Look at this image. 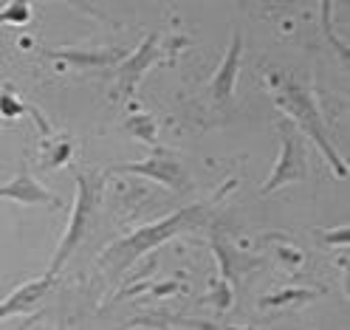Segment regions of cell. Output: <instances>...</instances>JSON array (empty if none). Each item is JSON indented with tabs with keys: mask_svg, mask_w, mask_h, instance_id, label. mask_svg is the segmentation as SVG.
Wrapping results in <instances>:
<instances>
[{
	"mask_svg": "<svg viewBox=\"0 0 350 330\" xmlns=\"http://www.w3.org/2000/svg\"><path fill=\"white\" fill-rule=\"evenodd\" d=\"M206 220H209V204L184 206L178 212L167 215L164 220H156V223H150V226H142L133 234H127L124 240H119V243H113L102 254V266L111 277H119V274H124L130 266H133L139 257H144L147 251L159 249L161 243H167V240L175 237V234H184V232H192V229L204 226Z\"/></svg>",
	"mask_w": 350,
	"mask_h": 330,
	"instance_id": "cell-1",
	"label": "cell"
},
{
	"mask_svg": "<svg viewBox=\"0 0 350 330\" xmlns=\"http://www.w3.org/2000/svg\"><path fill=\"white\" fill-rule=\"evenodd\" d=\"M269 82H271V91H274L277 105L299 124V130L314 141V147H319L325 161L334 167L336 178H347V164H345V159L339 156V150L331 141V133H327V124L322 119V110H319L314 94L305 91V87L297 85L294 79H286L280 74H271Z\"/></svg>",
	"mask_w": 350,
	"mask_h": 330,
	"instance_id": "cell-2",
	"label": "cell"
},
{
	"mask_svg": "<svg viewBox=\"0 0 350 330\" xmlns=\"http://www.w3.org/2000/svg\"><path fill=\"white\" fill-rule=\"evenodd\" d=\"M99 197H102V178L94 172L88 175H77V201L71 209V220H68V232L59 240V249L51 257V266H49V277H57L62 271V266L71 260V254L77 251V246L88 237L94 226V217H96V206H99Z\"/></svg>",
	"mask_w": 350,
	"mask_h": 330,
	"instance_id": "cell-3",
	"label": "cell"
},
{
	"mask_svg": "<svg viewBox=\"0 0 350 330\" xmlns=\"http://www.w3.org/2000/svg\"><path fill=\"white\" fill-rule=\"evenodd\" d=\"M280 130H282V147H280V156H277V164L269 175V181L260 187L262 195H271L282 187L299 184L308 178V159H305V147H302L299 133L286 122L280 124Z\"/></svg>",
	"mask_w": 350,
	"mask_h": 330,
	"instance_id": "cell-4",
	"label": "cell"
},
{
	"mask_svg": "<svg viewBox=\"0 0 350 330\" xmlns=\"http://www.w3.org/2000/svg\"><path fill=\"white\" fill-rule=\"evenodd\" d=\"M107 172L111 175H142V178H150V181H156V184H161L172 192H187L189 189L187 172L170 150H159L156 156H150L147 161H139V164H116Z\"/></svg>",
	"mask_w": 350,
	"mask_h": 330,
	"instance_id": "cell-5",
	"label": "cell"
},
{
	"mask_svg": "<svg viewBox=\"0 0 350 330\" xmlns=\"http://www.w3.org/2000/svg\"><path fill=\"white\" fill-rule=\"evenodd\" d=\"M161 59V42H159V34H147L139 49L133 54H127L116 68H119V91L124 99H130L136 94V85L142 82V77L152 68Z\"/></svg>",
	"mask_w": 350,
	"mask_h": 330,
	"instance_id": "cell-6",
	"label": "cell"
},
{
	"mask_svg": "<svg viewBox=\"0 0 350 330\" xmlns=\"http://www.w3.org/2000/svg\"><path fill=\"white\" fill-rule=\"evenodd\" d=\"M0 197H3V201L23 204V206H49V209H59L62 206L46 187H40L31 178V172H29L26 164H20L17 175L9 184H0Z\"/></svg>",
	"mask_w": 350,
	"mask_h": 330,
	"instance_id": "cell-7",
	"label": "cell"
},
{
	"mask_svg": "<svg viewBox=\"0 0 350 330\" xmlns=\"http://www.w3.org/2000/svg\"><path fill=\"white\" fill-rule=\"evenodd\" d=\"M240 54H243V40H240V31H234L221 68H217L215 77L209 79V94L217 105L229 102L232 94H234V82H237V74H240Z\"/></svg>",
	"mask_w": 350,
	"mask_h": 330,
	"instance_id": "cell-8",
	"label": "cell"
},
{
	"mask_svg": "<svg viewBox=\"0 0 350 330\" xmlns=\"http://www.w3.org/2000/svg\"><path fill=\"white\" fill-rule=\"evenodd\" d=\"M51 285H54V277L46 274V277H37L26 285H20V288H14L3 302H0V322L14 316V314H31L34 305L51 291Z\"/></svg>",
	"mask_w": 350,
	"mask_h": 330,
	"instance_id": "cell-9",
	"label": "cell"
},
{
	"mask_svg": "<svg viewBox=\"0 0 350 330\" xmlns=\"http://www.w3.org/2000/svg\"><path fill=\"white\" fill-rule=\"evenodd\" d=\"M49 59L74 65V68H107V65H119L127 51L124 49H99V51H82V49H65V51H46Z\"/></svg>",
	"mask_w": 350,
	"mask_h": 330,
	"instance_id": "cell-10",
	"label": "cell"
},
{
	"mask_svg": "<svg viewBox=\"0 0 350 330\" xmlns=\"http://www.w3.org/2000/svg\"><path fill=\"white\" fill-rule=\"evenodd\" d=\"M127 130L133 133L136 139L147 141V144H156V122H152V116L147 113H133L127 119Z\"/></svg>",
	"mask_w": 350,
	"mask_h": 330,
	"instance_id": "cell-11",
	"label": "cell"
},
{
	"mask_svg": "<svg viewBox=\"0 0 350 330\" xmlns=\"http://www.w3.org/2000/svg\"><path fill=\"white\" fill-rule=\"evenodd\" d=\"M23 113H29V105H23L12 91H6V87H0V116L17 119V116H23Z\"/></svg>",
	"mask_w": 350,
	"mask_h": 330,
	"instance_id": "cell-12",
	"label": "cell"
},
{
	"mask_svg": "<svg viewBox=\"0 0 350 330\" xmlns=\"http://www.w3.org/2000/svg\"><path fill=\"white\" fill-rule=\"evenodd\" d=\"M31 20V6L29 3H6L3 12H0V23H17L23 26Z\"/></svg>",
	"mask_w": 350,
	"mask_h": 330,
	"instance_id": "cell-13",
	"label": "cell"
},
{
	"mask_svg": "<svg viewBox=\"0 0 350 330\" xmlns=\"http://www.w3.org/2000/svg\"><path fill=\"white\" fill-rule=\"evenodd\" d=\"M314 294L311 291H288V294H277V297H266V299H262L260 305L262 307H277V305H286V302H305V299H311Z\"/></svg>",
	"mask_w": 350,
	"mask_h": 330,
	"instance_id": "cell-14",
	"label": "cell"
},
{
	"mask_svg": "<svg viewBox=\"0 0 350 330\" xmlns=\"http://www.w3.org/2000/svg\"><path fill=\"white\" fill-rule=\"evenodd\" d=\"M49 156H51V159L42 161V167H59V164H65V161L71 159V144H68V141H65V144L59 141L57 147L49 150Z\"/></svg>",
	"mask_w": 350,
	"mask_h": 330,
	"instance_id": "cell-15",
	"label": "cell"
},
{
	"mask_svg": "<svg viewBox=\"0 0 350 330\" xmlns=\"http://www.w3.org/2000/svg\"><path fill=\"white\" fill-rule=\"evenodd\" d=\"M325 240L336 246H347V226H339L336 232H325Z\"/></svg>",
	"mask_w": 350,
	"mask_h": 330,
	"instance_id": "cell-16",
	"label": "cell"
}]
</instances>
